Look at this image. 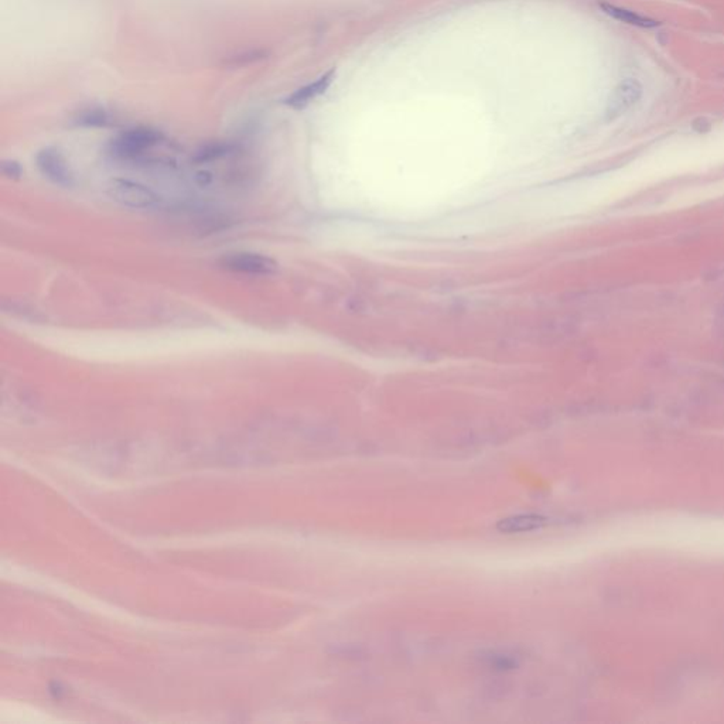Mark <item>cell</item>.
I'll use <instances>...</instances> for the list:
<instances>
[{
    "mask_svg": "<svg viewBox=\"0 0 724 724\" xmlns=\"http://www.w3.org/2000/svg\"><path fill=\"white\" fill-rule=\"evenodd\" d=\"M163 137L162 132L156 129L144 126L132 128L114 137L108 144V151L115 159L133 160L154 146L160 144Z\"/></svg>",
    "mask_w": 724,
    "mask_h": 724,
    "instance_id": "obj_1",
    "label": "cell"
},
{
    "mask_svg": "<svg viewBox=\"0 0 724 724\" xmlns=\"http://www.w3.org/2000/svg\"><path fill=\"white\" fill-rule=\"evenodd\" d=\"M107 194L119 205L129 206V209H151L160 201L159 195L144 184L125 179H114L110 181Z\"/></svg>",
    "mask_w": 724,
    "mask_h": 724,
    "instance_id": "obj_2",
    "label": "cell"
},
{
    "mask_svg": "<svg viewBox=\"0 0 724 724\" xmlns=\"http://www.w3.org/2000/svg\"><path fill=\"white\" fill-rule=\"evenodd\" d=\"M220 265L231 272L255 276L273 275L278 271V264L275 259L266 255L253 252H235L224 255L220 259Z\"/></svg>",
    "mask_w": 724,
    "mask_h": 724,
    "instance_id": "obj_3",
    "label": "cell"
},
{
    "mask_svg": "<svg viewBox=\"0 0 724 724\" xmlns=\"http://www.w3.org/2000/svg\"><path fill=\"white\" fill-rule=\"evenodd\" d=\"M36 165L40 173L61 187H71L74 184V174L63 153L56 147H45L36 156Z\"/></svg>",
    "mask_w": 724,
    "mask_h": 724,
    "instance_id": "obj_4",
    "label": "cell"
},
{
    "mask_svg": "<svg viewBox=\"0 0 724 724\" xmlns=\"http://www.w3.org/2000/svg\"><path fill=\"white\" fill-rule=\"evenodd\" d=\"M548 524V520L543 515L538 513H521V515H512L508 518H504L498 521L497 531L505 535H513V534H524V532H532L539 531Z\"/></svg>",
    "mask_w": 724,
    "mask_h": 724,
    "instance_id": "obj_5",
    "label": "cell"
},
{
    "mask_svg": "<svg viewBox=\"0 0 724 724\" xmlns=\"http://www.w3.org/2000/svg\"><path fill=\"white\" fill-rule=\"evenodd\" d=\"M333 78H334V71L331 70V71L326 73L324 75H322L315 82L308 84L306 86H301L300 89H297L296 92L289 95L285 99V105H287V107H290L293 110L304 108L310 100H313L315 98L320 96L322 93H324L327 91V88L330 86Z\"/></svg>",
    "mask_w": 724,
    "mask_h": 724,
    "instance_id": "obj_6",
    "label": "cell"
},
{
    "mask_svg": "<svg viewBox=\"0 0 724 724\" xmlns=\"http://www.w3.org/2000/svg\"><path fill=\"white\" fill-rule=\"evenodd\" d=\"M642 86L637 80L628 78L623 81L615 89L611 103H610V114L619 115L621 112H626L630 110L634 103L641 98Z\"/></svg>",
    "mask_w": 724,
    "mask_h": 724,
    "instance_id": "obj_7",
    "label": "cell"
},
{
    "mask_svg": "<svg viewBox=\"0 0 724 724\" xmlns=\"http://www.w3.org/2000/svg\"><path fill=\"white\" fill-rule=\"evenodd\" d=\"M235 150V146L225 142H211L202 144L193 156V162L197 165L210 163L214 160H220Z\"/></svg>",
    "mask_w": 724,
    "mask_h": 724,
    "instance_id": "obj_8",
    "label": "cell"
},
{
    "mask_svg": "<svg viewBox=\"0 0 724 724\" xmlns=\"http://www.w3.org/2000/svg\"><path fill=\"white\" fill-rule=\"evenodd\" d=\"M601 9L611 17L623 22V23H627V24H631V26H637V27H644V29H651V27H656L659 26V22L654 20V19H649L647 16H642V15H638L635 12H631V10H627V9H621L618 6H614V5H608V3H603L601 5Z\"/></svg>",
    "mask_w": 724,
    "mask_h": 724,
    "instance_id": "obj_9",
    "label": "cell"
},
{
    "mask_svg": "<svg viewBox=\"0 0 724 724\" xmlns=\"http://www.w3.org/2000/svg\"><path fill=\"white\" fill-rule=\"evenodd\" d=\"M110 122H111L110 115L102 110L85 111L77 119V123L80 126H85V128H102V126H107Z\"/></svg>",
    "mask_w": 724,
    "mask_h": 724,
    "instance_id": "obj_10",
    "label": "cell"
},
{
    "mask_svg": "<svg viewBox=\"0 0 724 724\" xmlns=\"http://www.w3.org/2000/svg\"><path fill=\"white\" fill-rule=\"evenodd\" d=\"M266 59V53L265 51H259V50H252V51H246V53H242V54H236L234 57H229L227 60H224V64L227 66H231V67H242V66H246V64H252V63H256V61H261Z\"/></svg>",
    "mask_w": 724,
    "mask_h": 724,
    "instance_id": "obj_11",
    "label": "cell"
},
{
    "mask_svg": "<svg viewBox=\"0 0 724 724\" xmlns=\"http://www.w3.org/2000/svg\"><path fill=\"white\" fill-rule=\"evenodd\" d=\"M2 172L9 179H15V180H19L23 174V169H22L20 163L16 160H5L2 163Z\"/></svg>",
    "mask_w": 724,
    "mask_h": 724,
    "instance_id": "obj_12",
    "label": "cell"
},
{
    "mask_svg": "<svg viewBox=\"0 0 724 724\" xmlns=\"http://www.w3.org/2000/svg\"><path fill=\"white\" fill-rule=\"evenodd\" d=\"M213 177L210 173H198L197 174V181L201 184V186H206L209 183H211Z\"/></svg>",
    "mask_w": 724,
    "mask_h": 724,
    "instance_id": "obj_13",
    "label": "cell"
}]
</instances>
